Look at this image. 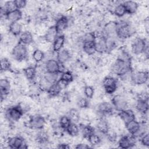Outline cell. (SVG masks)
I'll return each mask as SVG.
<instances>
[{"instance_id":"obj_1","label":"cell","mask_w":149,"mask_h":149,"mask_svg":"<svg viewBox=\"0 0 149 149\" xmlns=\"http://www.w3.org/2000/svg\"><path fill=\"white\" fill-rule=\"evenodd\" d=\"M131 70L130 60L118 58L112 66V72L115 74L122 77L129 73Z\"/></svg>"},{"instance_id":"obj_2","label":"cell","mask_w":149,"mask_h":149,"mask_svg":"<svg viewBox=\"0 0 149 149\" xmlns=\"http://www.w3.org/2000/svg\"><path fill=\"white\" fill-rule=\"evenodd\" d=\"M135 33L134 28L129 23L122 21L117 23L116 36L121 40L130 37Z\"/></svg>"},{"instance_id":"obj_3","label":"cell","mask_w":149,"mask_h":149,"mask_svg":"<svg viewBox=\"0 0 149 149\" xmlns=\"http://www.w3.org/2000/svg\"><path fill=\"white\" fill-rule=\"evenodd\" d=\"M12 56L17 61H24L27 58L28 51L25 45L19 42L12 49Z\"/></svg>"},{"instance_id":"obj_4","label":"cell","mask_w":149,"mask_h":149,"mask_svg":"<svg viewBox=\"0 0 149 149\" xmlns=\"http://www.w3.org/2000/svg\"><path fill=\"white\" fill-rule=\"evenodd\" d=\"M24 112L19 104L8 108L5 111V116L9 121H19L23 116Z\"/></svg>"},{"instance_id":"obj_5","label":"cell","mask_w":149,"mask_h":149,"mask_svg":"<svg viewBox=\"0 0 149 149\" xmlns=\"http://www.w3.org/2000/svg\"><path fill=\"white\" fill-rule=\"evenodd\" d=\"M130 79L132 82L136 85H142L147 83L148 79V71L140 70L131 73Z\"/></svg>"},{"instance_id":"obj_6","label":"cell","mask_w":149,"mask_h":149,"mask_svg":"<svg viewBox=\"0 0 149 149\" xmlns=\"http://www.w3.org/2000/svg\"><path fill=\"white\" fill-rule=\"evenodd\" d=\"M147 46L148 45L146 39L137 38L132 44V51L134 54L139 55L143 54Z\"/></svg>"},{"instance_id":"obj_7","label":"cell","mask_w":149,"mask_h":149,"mask_svg":"<svg viewBox=\"0 0 149 149\" xmlns=\"http://www.w3.org/2000/svg\"><path fill=\"white\" fill-rule=\"evenodd\" d=\"M94 44L95 52L100 54H104L108 52L107 38L105 36H104L103 33L99 36H97L95 34V38Z\"/></svg>"},{"instance_id":"obj_8","label":"cell","mask_w":149,"mask_h":149,"mask_svg":"<svg viewBox=\"0 0 149 149\" xmlns=\"http://www.w3.org/2000/svg\"><path fill=\"white\" fill-rule=\"evenodd\" d=\"M7 144L10 148L26 149L28 146L23 138L20 136L10 137L7 140Z\"/></svg>"},{"instance_id":"obj_9","label":"cell","mask_w":149,"mask_h":149,"mask_svg":"<svg viewBox=\"0 0 149 149\" xmlns=\"http://www.w3.org/2000/svg\"><path fill=\"white\" fill-rule=\"evenodd\" d=\"M30 127L35 130L42 129L45 124V119L42 115L37 114L30 116L29 122Z\"/></svg>"},{"instance_id":"obj_10","label":"cell","mask_w":149,"mask_h":149,"mask_svg":"<svg viewBox=\"0 0 149 149\" xmlns=\"http://www.w3.org/2000/svg\"><path fill=\"white\" fill-rule=\"evenodd\" d=\"M136 136L132 134L122 136L118 141V144L121 148L127 149L133 147L136 142Z\"/></svg>"},{"instance_id":"obj_11","label":"cell","mask_w":149,"mask_h":149,"mask_svg":"<svg viewBox=\"0 0 149 149\" xmlns=\"http://www.w3.org/2000/svg\"><path fill=\"white\" fill-rule=\"evenodd\" d=\"M62 64L59 63V62L54 59H48L44 65L45 72H53V73H62Z\"/></svg>"},{"instance_id":"obj_12","label":"cell","mask_w":149,"mask_h":149,"mask_svg":"<svg viewBox=\"0 0 149 149\" xmlns=\"http://www.w3.org/2000/svg\"><path fill=\"white\" fill-rule=\"evenodd\" d=\"M115 109L120 112L127 109L128 104L125 98L120 95H116L112 98L111 103Z\"/></svg>"},{"instance_id":"obj_13","label":"cell","mask_w":149,"mask_h":149,"mask_svg":"<svg viewBox=\"0 0 149 149\" xmlns=\"http://www.w3.org/2000/svg\"><path fill=\"white\" fill-rule=\"evenodd\" d=\"M113 109L112 104L107 101L101 102L97 107V111L102 116L111 115L113 113Z\"/></svg>"},{"instance_id":"obj_14","label":"cell","mask_w":149,"mask_h":149,"mask_svg":"<svg viewBox=\"0 0 149 149\" xmlns=\"http://www.w3.org/2000/svg\"><path fill=\"white\" fill-rule=\"evenodd\" d=\"M10 89V81L6 79H2L0 80V93L1 102L9 94Z\"/></svg>"},{"instance_id":"obj_15","label":"cell","mask_w":149,"mask_h":149,"mask_svg":"<svg viewBox=\"0 0 149 149\" xmlns=\"http://www.w3.org/2000/svg\"><path fill=\"white\" fill-rule=\"evenodd\" d=\"M69 25V19L65 16H62L57 19L54 25L58 34L65 30Z\"/></svg>"},{"instance_id":"obj_16","label":"cell","mask_w":149,"mask_h":149,"mask_svg":"<svg viewBox=\"0 0 149 149\" xmlns=\"http://www.w3.org/2000/svg\"><path fill=\"white\" fill-rule=\"evenodd\" d=\"M117 28V23L114 22H110L107 23L104 27L102 31L103 34L106 37H113V35H116Z\"/></svg>"},{"instance_id":"obj_17","label":"cell","mask_w":149,"mask_h":149,"mask_svg":"<svg viewBox=\"0 0 149 149\" xmlns=\"http://www.w3.org/2000/svg\"><path fill=\"white\" fill-rule=\"evenodd\" d=\"M5 17L9 22H10V23L19 22L22 17V12L21 10L15 9L8 12Z\"/></svg>"},{"instance_id":"obj_18","label":"cell","mask_w":149,"mask_h":149,"mask_svg":"<svg viewBox=\"0 0 149 149\" xmlns=\"http://www.w3.org/2000/svg\"><path fill=\"white\" fill-rule=\"evenodd\" d=\"M119 116L125 124L129 121L136 119V116L134 112L130 109H126L119 112Z\"/></svg>"},{"instance_id":"obj_19","label":"cell","mask_w":149,"mask_h":149,"mask_svg":"<svg viewBox=\"0 0 149 149\" xmlns=\"http://www.w3.org/2000/svg\"><path fill=\"white\" fill-rule=\"evenodd\" d=\"M71 58V55L69 50L65 48H62L59 52H57L56 60L59 63L63 65L66 62H68Z\"/></svg>"},{"instance_id":"obj_20","label":"cell","mask_w":149,"mask_h":149,"mask_svg":"<svg viewBox=\"0 0 149 149\" xmlns=\"http://www.w3.org/2000/svg\"><path fill=\"white\" fill-rule=\"evenodd\" d=\"M58 36V33L55 27V26L49 27L44 35V39L47 42H52L56 39Z\"/></svg>"},{"instance_id":"obj_21","label":"cell","mask_w":149,"mask_h":149,"mask_svg":"<svg viewBox=\"0 0 149 149\" xmlns=\"http://www.w3.org/2000/svg\"><path fill=\"white\" fill-rule=\"evenodd\" d=\"M33 36L30 31H22L19 36V42L25 45L31 44L33 42Z\"/></svg>"},{"instance_id":"obj_22","label":"cell","mask_w":149,"mask_h":149,"mask_svg":"<svg viewBox=\"0 0 149 149\" xmlns=\"http://www.w3.org/2000/svg\"><path fill=\"white\" fill-rule=\"evenodd\" d=\"M65 42V37L63 35H58L53 42L52 49L54 52H58L61 50Z\"/></svg>"},{"instance_id":"obj_23","label":"cell","mask_w":149,"mask_h":149,"mask_svg":"<svg viewBox=\"0 0 149 149\" xmlns=\"http://www.w3.org/2000/svg\"><path fill=\"white\" fill-rule=\"evenodd\" d=\"M123 3L126 9L127 14H129V15L134 14L138 9L139 5L135 1H127L124 2Z\"/></svg>"},{"instance_id":"obj_24","label":"cell","mask_w":149,"mask_h":149,"mask_svg":"<svg viewBox=\"0 0 149 149\" xmlns=\"http://www.w3.org/2000/svg\"><path fill=\"white\" fill-rule=\"evenodd\" d=\"M148 101L137 100L136 104V109L141 114H147L148 111Z\"/></svg>"},{"instance_id":"obj_25","label":"cell","mask_w":149,"mask_h":149,"mask_svg":"<svg viewBox=\"0 0 149 149\" xmlns=\"http://www.w3.org/2000/svg\"><path fill=\"white\" fill-rule=\"evenodd\" d=\"M36 140L39 144H46L49 140V135L48 133L43 129L39 130L36 136Z\"/></svg>"},{"instance_id":"obj_26","label":"cell","mask_w":149,"mask_h":149,"mask_svg":"<svg viewBox=\"0 0 149 149\" xmlns=\"http://www.w3.org/2000/svg\"><path fill=\"white\" fill-rule=\"evenodd\" d=\"M22 26L19 22L10 23L9 26V31L10 34L14 36H19L22 33Z\"/></svg>"},{"instance_id":"obj_27","label":"cell","mask_w":149,"mask_h":149,"mask_svg":"<svg viewBox=\"0 0 149 149\" xmlns=\"http://www.w3.org/2000/svg\"><path fill=\"white\" fill-rule=\"evenodd\" d=\"M24 74L27 79L30 81H33L34 80L37 74V70L36 68L34 66H30L23 70Z\"/></svg>"},{"instance_id":"obj_28","label":"cell","mask_w":149,"mask_h":149,"mask_svg":"<svg viewBox=\"0 0 149 149\" xmlns=\"http://www.w3.org/2000/svg\"><path fill=\"white\" fill-rule=\"evenodd\" d=\"M62 90V88L61 87V86H59V84H58V83L57 81V82L51 84L47 92L48 93V95L50 97H56L58 95H59V94L61 93Z\"/></svg>"},{"instance_id":"obj_29","label":"cell","mask_w":149,"mask_h":149,"mask_svg":"<svg viewBox=\"0 0 149 149\" xmlns=\"http://www.w3.org/2000/svg\"><path fill=\"white\" fill-rule=\"evenodd\" d=\"M97 129L99 132L102 134H105L108 129L110 127L108 122L103 118H101L97 123Z\"/></svg>"},{"instance_id":"obj_30","label":"cell","mask_w":149,"mask_h":149,"mask_svg":"<svg viewBox=\"0 0 149 149\" xmlns=\"http://www.w3.org/2000/svg\"><path fill=\"white\" fill-rule=\"evenodd\" d=\"M59 73H53V72H45L43 77L49 84H52L58 81Z\"/></svg>"},{"instance_id":"obj_31","label":"cell","mask_w":149,"mask_h":149,"mask_svg":"<svg viewBox=\"0 0 149 149\" xmlns=\"http://www.w3.org/2000/svg\"><path fill=\"white\" fill-rule=\"evenodd\" d=\"M66 131L68 134L72 137H76L79 135L80 132V128L74 122H72L70 125L66 129Z\"/></svg>"},{"instance_id":"obj_32","label":"cell","mask_w":149,"mask_h":149,"mask_svg":"<svg viewBox=\"0 0 149 149\" xmlns=\"http://www.w3.org/2000/svg\"><path fill=\"white\" fill-rule=\"evenodd\" d=\"M72 122L68 115L62 116L59 120L58 123L61 129L66 130Z\"/></svg>"},{"instance_id":"obj_33","label":"cell","mask_w":149,"mask_h":149,"mask_svg":"<svg viewBox=\"0 0 149 149\" xmlns=\"http://www.w3.org/2000/svg\"><path fill=\"white\" fill-rule=\"evenodd\" d=\"M94 42L83 43L82 44V49L87 55H93L95 54V52H96Z\"/></svg>"},{"instance_id":"obj_34","label":"cell","mask_w":149,"mask_h":149,"mask_svg":"<svg viewBox=\"0 0 149 149\" xmlns=\"http://www.w3.org/2000/svg\"><path fill=\"white\" fill-rule=\"evenodd\" d=\"M80 130L83 136L87 139L91 134L95 132L94 129L90 125H81L80 127Z\"/></svg>"},{"instance_id":"obj_35","label":"cell","mask_w":149,"mask_h":149,"mask_svg":"<svg viewBox=\"0 0 149 149\" xmlns=\"http://www.w3.org/2000/svg\"><path fill=\"white\" fill-rule=\"evenodd\" d=\"M59 79L62 80V81H65V83H66L69 84L70 83L72 82L74 79L73 74L69 70L63 71V72L61 73Z\"/></svg>"},{"instance_id":"obj_36","label":"cell","mask_w":149,"mask_h":149,"mask_svg":"<svg viewBox=\"0 0 149 149\" xmlns=\"http://www.w3.org/2000/svg\"><path fill=\"white\" fill-rule=\"evenodd\" d=\"M113 13L118 17H121L125 16L126 13V9L123 3H119L116 6H115L113 9Z\"/></svg>"},{"instance_id":"obj_37","label":"cell","mask_w":149,"mask_h":149,"mask_svg":"<svg viewBox=\"0 0 149 149\" xmlns=\"http://www.w3.org/2000/svg\"><path fill=\"white\" fill-rule=\"evenodd\" d=\"M95 38V33L94 32H88L84 34L81 37L80 42L83 44V43L94 42Z\"/></svg>"},{"instance_id":"obj_38","label":"cell","mask_w":149,"mask_h":149,"mask_svg":"<svg viewBox=\"0 0 149 149\" xmlns=\"http://www.w3.org/2000/svg\"><path fill=\"white\" fill-rule=\"evenodd\" d=\"M33 59L37 63L40 62L45 58V54L44 52L39 49H36L32 54Z\"/></svg>"},{"instance_id":"obj_39","label":"cell","mask_w":149,"mask_h":149,"mask_svg":"<svg viewBox=\"0 0 149 149\" xmlns=\"http://www.w3.org/2000/svg\"><path fill=\"white\" fill-rule=\"evenodd\" d=\"M88 142L90 143V144L91 146H98L101 143V137L97 134V133H95V132L94 133H93L92 134H91L87 139Z\"/></svg>"},{"instance_id":"obj_40","label":"cell","mask_w":149,"mask_h":149,"mask_svg":"<svg viewBox=\"0 0 149 149\" xmlns=\"http://www.w3.org/2000/svg\"><path fill=\"white\" fill-rule=\"evenodd\" d=\"M68 116L72 122L76 123L80 119V113L79 111L75 108H71L68 112Z\"/></svg>"},{"instance_id":"obj_41","label":"cell","mask_w":149,"mask_h":149,"mask_svg":"<svg viewBox=\"0 0 149 149\" xmlns=\"http://www.w3.org/2000/svg\"><path fill=\"white\" fill-rule=\"evenodd\" d=\"M11 63L8 59L6 58H3L1 60V71L6 72L10 70Z\"/></svg>"},{"instance_id":"obj_42","label":"cell","mask_w":149,"mask_h":149,"mask_svg":"<svg viewBox=\"0 0 149 149\" xmlns=\"http://www.w3.org/2000/svg\"><path fill=\"white\" fill-rule=\"evenodd\" d=\"M107 137V139L111 143H114L117 139V134L115 131L112 129L111 127L108 129L107 133L105 134Z\"/></svg>"},{"instance_id":"obj_43","label":"cell","mask_w":149,"mask_h":149,"mask_svg":"<svg viewBox=\"0 0 149 149\" xmlns=\"http://www.w3.org/2000/svg\"><path fill=\"white\" fill-rule=\"evenodd\" d=\"M116 84H117L116 79L112 76H107L103 79L102 81L103 87H105Z\"/></svg>"},{"instance_id":"obj_44","label":"cell","mask_w":149,"mask_h":149,"mask_svg":"<svg viewBox=\"0 0 149 149\" xmlns=\"http://www.w3.org/2000/svg\"><path fill=\"white\" fill-rule=\"evenodd\" d=\"M77 105L80 108H87L89 105L88 99L84 97H80L77 98Z\"/></svg>"},{"instance_id":"obj_45","label":"cell","mask_w":149,"mask_h":149,"mask_svg":"<svg viewBox=\"0 0 149 149\" xmlns=\"http://www.w3.org/2000/svg\"><path fill=\"white\" fill-rule=\"evenodd\" d=\"M84 94L87 99H91L94 94V89L91 86H86L84 87Z\"/></svg>"},{"instance_id":"obj_46","label":"cell","mask_w":149,"mask_h":149,"mask_svg":"<svg viewBox=\"0 0 149 149\" xmlns=\"http://www.w3.org/2000/svg\"><path fill=\"white\" fill-rule=\"evenodd\" d=\"M1 7H2L4 9V10H5L6 13L8 12L16 9L15 6V3H14V1H7V2H5L4 5L3 6H1Z\"/></svg>"},{"instance_id":"obj_47","label":"cell","mask_w":149,"mask_h":149,"mask_svg":"<svg viewBox=\"0 0 149 149\" xmlns=\"http://www.w3.org/2000/svg\"><path fill=\"white\" fill-rule=\"evenodd\" d=\"M14 3L16 9L20 10L26 7L27 5V1L25 0H15L14 1Z\"/></svg>"},{"instance_id":"obj_48","label":"cell","mask_w":149,"mask_h":149,"mask_svg":"<svg viewBox=\"0 0 149 149\" xmlns=\"http://www.w3.org/2000/svg\"><path fill=\"white\" fill-rule=\"evenodd\" d=\"M140 143L144 146H149V135L148 133H146L140 136Z\"/></svg>"},{"instance_id":"obj_49","label":"cell","mask_w":149,"mask_h":149,"mask_svg":"<svg viewBox=\"0 0 149 149\" xmlns=\"http://www.w3.org/2000/svg\"><path fill=\"white\" fill-rule=\"evenodd\" d=\"M104 88L105 92L107 94H112L113 93H114L116 91L117 84L104 87Z\"/></svg>"},{"instance_id":"obj_50","label":"cell","mask_w":149,"mask_h":149,"mask_svg":"<svg viewBox=\"0 0 149 149\" xmlns=\"http://www.w3.org/2000/svg\"><path fill=\"white\" fill-rule=\"evenodd\" d=\"M137 100L148 101V93L146 91H141L137 95Z\"/></svg>"},{"instance_id":"obj_51","label":"cell","mask_w":149,"mask_h":149,"mask_svg":"<svg viewBox=\"0 0 149 149\" xmlns=\"http://www.w3.org/2000/svg\"><path fill=\"white\" fill-rule=\"evenodd\" d=\"M90 147L85 143H79L77 144H76V146H75V148L77 149H85V148H88Z\"/></svg>"},{"instance_id":"obj_52","label":"cell","mask_w":149,"mask_h":149,"mask_svg":"<svg viewBox=\"0 0 149 149\" xmlns=\"http://www.w3.org/2000/svg\"><path fill=\"white\" fill-rule=\"evenodd\" d=\"M57 148L62 149H68L70 148V146L67 143H61L58 145Z\"/></svg>"}]
</instances>
